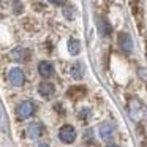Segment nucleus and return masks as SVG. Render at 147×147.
<instances>
[{
	"instance_id": "obj_1",
	"label": "nucleus",
	"mask_w": 147,
	"mask_h": 147,
	"mask_svg": "<svg viewBox=\"0 0 147 147\" xmlns=\"http://www.w3.org/2000/svg\"><path fill=\"white\" fill-rule=\"evenodd\" d=\"M33 112H35V105H33L32 101H29V100H26V101H22L19 106H18L16 109V114L19 119H29L33 115Z\"/></svg>"
},
{
	"instance_id": "obj_2",
	"label": "nucleus",
	"mask_w": 147,
	"mask_h": 147,
	"mask_svg": "<svg viewBox=\"0 0 147 147\" xmlns=\"http://www.w3.org/2000/svg\"><path fill=\"white\" fill-rule=\"evenodd\" d=\"M59 138H60L62 142L71 144L76 139V130H74L71 125H63V127L60 128V131H59Z\"/></svg>"
},
{
	"instance_id": "obj_3",
	"label": "nucleus",
	"mask_w": 147,
	"mask_h": 147,
	"mask_svg": "<svg viewBox=\"0 0 147 147\" xmlns=\"http://www.w3.org/2000/svg\"><path fill=\"white\" fill-rule=\"evenodd\" d=\"M114 133H115L114 123H111V122H105V123L100 125V136H101L103 141L109 142V141L114 138Z\"/></svg>"
},
{
	"instance_id": "obj_4",
	"label": "nucleus",
	"mask_w": 147,
	"mask_h": 147,
	"mask_svg": "<svg viewBox=\"0 0 147 147\" xmlns=\"http://www.w3.org/2000/svg\"><path fill=\"white\" fill-rule=\"evenodd\" d=\"M8 81H10L11 86L21 87L24 84V81H26L22 70H21V68H13V70H10V73H8Z\"/></svg>"
},
{
	"instance_id": "obj_5",
	"label": "nucleus",
	"mask_w": 147,
	"mask_h": 147,
	"mask_svg": "<svg viewBox=\"0 0 147 147\" xmlns=\"http://www.w3.org/2000/svg\"><path fill=\"white\" fill-rule=\"evenodd\" d=\"M38 71L40 74H41V78H45V79H48V78H51L52 74H54V67H52L51 62H40L38 65Z\"/></svg>"
},
{
	"instance_id": "obj_6",
	"label": "nucleus",
	"mask_w": 147,
	"mask_h": 147,
	"mask_svg": "<svg viewBox=\"0 0 147 147\" xmlns=\"http://www.w3.org/2000/svg\"><path fill=\"white\" fill-rule=\"evenodd\" d=\"M11 59L16 62H26L29 59V51L26 48H16L11 51Z\"/></svg>"
},
{
	"instance_id": "obj_7",
	"label": "nucleus",
	"mask_w": 147,
	"mask_h": 147,
	"mask_svg": "<svg viewBox=\"0 0 147 147\" xmlns=\"http://www.w3.org/2000/svg\"><path fill=\"white\" fill-rule=\"evenodd\" d=\"M119 45L123 49L125 52H130L131 48H133V43H131V36L128 33H120L119 35Z\"/></svg>"
},
{
	"instance_id": "obj_8",
	"label": "nucleus",
	"mask_w": 147,
	"mask_h": 147,
	"mask_svg": "<svg viewBox=\"0 0 147 147\" xmlns=\"http://www.w3.org/2000/svg\"><path fill=\"white\" fill-rule=\"evenodd\" d=\"M27 134H29L30 139H38L43 134V127L40 123H30L27 128Z\"/></svg>"
},
{
	"instance_id": "obj_9",
	"label": "nucleus",
	"mask_w": 147,
	"mask_h": 147,
	"mask_svg": "<svg viewBox=\"0 0 147 147\" xmlns=\"http://www.w3.org/2000/svg\"><path fill=\"white\" fill-rule=\"evenodd\" d=\"M54 86H52L51 82H43L41 86H40V89H38V92H40V95L41 96H45V98H51L52 95H54Z\"/></svg>"
},
{
	"instance_id": "obj_10",
	"label": "nucleus",
	"mask_w": 147,
	"mask_h": 147,
	"mask_svg": "<svg viewBox=\"0 0 147 147\" xmlns=\"http://www.w3.org/2000/svg\"><path fill=\"white\" fill-rule=\"evenodd\" d=\"M71 76L74 78V79H81V78L84 76V67L81 63H74L71 65Z\"/></svg>"
},
{
	"instance_id": "obj_11",
	"label": "nucleus",
	"mask_w": 147,
	"mask_h": 147,
	"mask_svg": "<svg viewBox=\"0 0 147 147\" xmlns=\"http://www.w3.org/2000/svg\"><path fill=\"white\" fill-rule=\"evenodd\" d=\"M68 51H70L71 55H78L81 51V43L78 40H70V43H68Z\"/></svg>"
},
{
	"instance_id": "obj_12",
	"label": "nucleus",
	"mask_w": 147,
	"mask_h": 147,
	"mask_svg": "<svg viewBox=\"0 0 147 147\" xmlns=\"http://www.w3.org/2000/svg\"><path fill=\"white\" fill-rule=\"evenodd\" d=\"M14 11H16V13H21V11H22V5H19V2H14Z\"/></svg>"
},
{
	"instance_id": "obj_13",
	"label": "nucleus",
	"mask_w": 147,
	"mask_h": 147,
	"mask_svg": "<svg viewBox=\"0 0 147 147\" xmlns=\"http://www.w3.org/2000/svg\"><path fill=\"white\" fill-rule=\"evenodd\" d=\"M89 112H90V111L86 108V112H84V111H81V112H79V117H81V119H82V117H87V115H89Z\"/></svg>"
},
{
	"instance_id": "obj_14",
	"label": "nucleus",
	"mask_w": 147,
	"mask_h": 147,
	"mask_svg": "<svg viewBox=\"0 0 147 147\" xmlns=\"http://www.w3.org/2000/svg\"><path fill=\"white\" fill-rule=\"evenodd\" d=\"M51 3H54V5H60V3H63V0H49Z\"/></svg>"
},
{
	"instance_id": "obj_15",
	"label": "nucleus",
	"mask_w": 147,
	"mask_h": 147,
	"mask_svg": "<svg viewBox=\"0 0 147 147\" xmlns=\"http://www.w3.org/2000/svg\"><path fill=\"white\" fill-rule=\"evenodd\" d=\"M38 147H49V146H48V144H40Z\"/></svg>"
},
{
	"instance_id": "obj_16",
	"label": "nucleus",
	"mask_w": 147,
	"mask_h": 147,
	"mask_svg": "<svg viewBox=\"0 0 147 147\" xmlns=\"http://www.w3.org/2000/svg\"><path fill=\"white\" fill-rule=\"evenodd\" d=\"M108 147H119V146H108Z\"/></svg>"
},
{
	"instance_id": "obj_17",
	"label": "nucleus",
	"mask_w": 147,
	"mask_h": 147,
	"mask_svg": "<svg viewBox=\"0 0 147 147\" xmlns=\"http://www.w3.org/2000/svg\"><path fill=\"white\" fill-rule=\"evenodd\" d=\"M0 2H2V0H0Z\"/></svg>"
}]
</instances>
